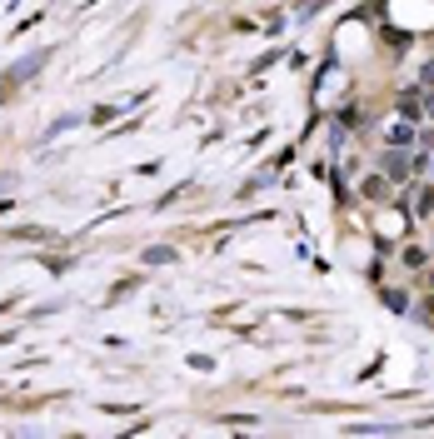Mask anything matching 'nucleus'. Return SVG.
<instances>
[{"instance_id":"f257e3e1","label":"nucleus","mask_w":434,"mask_h":439,"mask_svg":"<svg viewBox=\"0 0 434 439\" xmlns=\"http://www.w3.org/2000/svg\"><path fill=\"white\" fill-rule=\"evenodd\" d=\"M384 175H389V180H404V175H409V160L394 155V150H384Z\"/></svg>"}]
</instances>
